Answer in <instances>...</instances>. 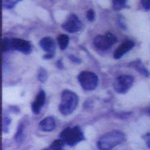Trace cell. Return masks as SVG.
Listing matches in <instances>:
<instances>
[{
    "label": "cell",
    "mask_w": 150,
    "mask_h": 150,
    "mask_svg": "<svg viewBox=\"0 0 150 150\" xmlns=\"http://www.w3.org/2000/svg\"><path fill=\"white\" fill-rule=\"evenodd\" d=\"M143 8L145 11H149L150 9V0H141Z\"/></svg>",
    "instance_id": "obj_20"
},
{
    "label": "cell",
    "mask_w": 150,
    "mask_h": 150,
    "mask_svg": "<svg viewBox=\"0 0 150 150\" xmlns=\"http://www.w3.org/2000/svg\"><path fill=\"white\" fill-rule=\"evenodd\" d=\"M133 84V77L130 75H120L114 83V89L119 94H124L129 90Z\"/></svg>",
    "instance_id": "obj_7"
},
{
    "label": "cell",
    "mask_w": 150,
    "mask_h": 150,
    "mask_svg": "<svg viewBox=\"0 0 150 150\" xmlns=\"http://www.w3.org/2000/svg\"><path fill=\"white\" fill-rule=\"evenodd\" d=\"M144 140H145V143H146V144H147V146L150 148V133H148L144 136Z\"/></svg>",
    "instance_id": "obj_21"
},
{
    "label": "cell",
    "mask_w": 150,
    "mask_h": 150,
    "mask_svg": "<svg viewBox=\"0 0 150 150\" xmlns=\"http://www.w3.org/2000/svg\"><path fill=\"white\" fill-rule=\"evenodd\" d=\"M79 98L74 92L70 90H64L61 95V102L59 105V111L62 115H70L76 109Z\"/></svg>",
    "instance_id": "obj_2"
},
{
    "label": "cell",
    "mask_w": 150,
    "mask_h": 150,
    "mask_svg": "<svg viewBox=\"0 0 150 150\" xmlns=\"http://www.w3.org/2000/svg\"><path fill=\"white\" fill-rule=\"evenodd\" d=\"M126 6V0H112V7L115 11L123 8Z\"/></svg>",
    "instance_id": "obj_16"
},
{
    "label": "cell",
    "mask_w": 150,
    "mask_h": 150,
    "mask_svg": "<svg viewBox=\"0 0 150 150\" xmlns=\"http://www.w3.org/2000/svg\"><path fill=\"white\" fill-rule=\"evenodd\" d=\"M86 17H87V20L89 22H93L95 20V12H94L93 9H89L86 13Z\"/></svg>",
    "instance_id": "obj_19"
},
{
    "label": "cell",
    "mask_w": 150,
    "mask_h": 150,
    "mask_svg": "<svg viewBox=\"0 0 150 150\" xmlns=\"http://www.w3.org/2000/svg\"><path fill=\"white\" fill-rule=\"evenodd\" d=\"M149 114H150V109H149Z\"/></svg>",
    "instance_id": "obj_24"
},
{
    "label": "cell",
    "mask_w": 150,
    "mask_h": 150,
    "mask_svg": "<svg viewBox=\"0 0 150 150\" xmlns=\"http://www.w3.org/2000/svg\"><path fill=\"white\" fill-rule=\"evenodd\" d=\"M64 145V142L62 140H56L53 143V144L51 145V149L50 150H62V146Z\"/></svg>",
    "instance_id": "obj_17"
},
{
    "label": "cell",
    "mask_w": 150,
    "mask_h": 150,
    "mask_svg": "<svg viewBox=\"0 0 150 150\" xmlns=\"http://www.w3.org/2000/svg\"><path fill=\"white\" fill-rule=\"evenodd\" d=\"M38 79L40 80V82H44L47 79V71L43 69H40L39 73H38Z\"/></svg>",
    "instance_id": "obj_18"
},
{
    "label": "cell",
    "mask_w": 150,
    "mask_h": 150,
    "mask_svg": "<svg viewBox=\"0 0 150 150\" xmlns=\"http://www.w3.org/2000/svg\"><path fill=\"white\" fill-rule=\"evenodd\" d=\"M125 141V134L119 130H112L105 133L98 141V148L100 150H111Z\"/></svg>",
    "instance_id": "obj_1"
},
{
    "label": "cell",
    "mask_w": 150,
    "mask_h": 150,
    "mask_svg": "<svg viewBox=\"0 0 150 150\" xmlns=\"http://www.w3.org/2000/svg\"><path fill=\"white\" fill-rule=\"evenodd\" d=\"M40 45L42 48L44 52H46V54L43 58L45 59H49V58H52L54 57V53H55V43L54 40L52 39L51 37H45L43 38L40 41Z\"/></svg>",
    "instance_id": "obj_9"
},
{
    "label": "cell",
    "mask_w": 150,
    "mask_h": 150,
    "mask_svg": "<svg viewBox=\"0 0 150 150\" xmlns=\"http://www.w3.org/2000/svg\"><path fill=\"white\" fill-rule=\"evenodd\" d=\"M21 0H2V6L4 8H12Z\"/></svg>",
    "instance_id": "obj_15"
},
{
    "label": "cell",
    "mask_w": 150,
    "mask_h": 150,
    "mask_svg": "<svg viewBox=\"0 0 150 150\" xmlns=\"http://www.w3.org/2000/svg\"><path fill=\"white\" fill-rule=\"evenodd\" d=\"M78 80L80 82L81 86L86 91H92L94 90L98 83V76L91 71H83L79 74Z\"/></svg>",
    "instance_id": "obj_5"
},
{
    "label": "cell",
    "mask_w": 150,
    "mask_h": 150,
    "mask_svg": "<svg viewBox=\"0 0 150 150\" xmlns=\"http://www.w3.org/2000/svg\"><path fill=\"white\" fill-rule=\"evenodd\" d=\"M43 150H49V149H43Z\"/></svg>",
    "instance_id": "obj_23"
},
{
    "label": "cell",
    "mask_w": 150,
    "mask_h": 150,
    "mask_svg": "<svg viewBox=\"0 0 150 150\" xmlns=\"http://www.w3.org/2000/svg\"><path fill=\"white\" fill-rule=\"evenodd\" d=\"M55 128V120L54 117L48 116L42 119L40 123V129L43 131H52Z\"/></svg>",
    "instance_id": "obj_12"
},
{
    "label": "cell",
    "mask_w": 150,
    "mask_h": 150,
    "mask_svg": "<svg viewBox=\"0 0 150 150\" xmlns=\"http://www.w3.org/2000/svg\"><path fill=\"white\" fill-rule=\"evenodd\" d=\"M69 57H70V59H72V61H73V62H77V63H80V62H81V61H80L78 58H76V57H73V56H69Z\"/></svg>",
    "instance_id": "obj_22"
},
{
    "label": "cell",
    "mask_w": 150,
    "mask_h": 150,
    "mask_svg": "<svg viewBox=\"0 0 150 150\" xmlns=\"http://www.w3.org/2000/svg\"><path fill=\"white\" fill-rule=\"evenodd\" d=\"M45 102V93L43 90L40 91V93L38 94L35 100L32 103V111L34 114H39L40 112L41 108L43 107Z\"/></svg>",
    "instance_id": "obj_11"
},
{
    "label": "cell",
    "mask_w": 150,
    "mask_h": 150,
    "mask_svg": "<svg viewBox=\"0 0 150 150\" xmlns=\"http://www.w3.org/2000/svg\"><path fill=\"white\" fill-rule=\"evenodd\" d=\"M69 37L65 34H61L57 37V42L61 50H65L67 48L69 45Z\"/></svg>",
    "instance_id": "obj_14"
},
{
    "label": "cell",
    "mask_w": 150,
    "mask_h": 150,
    "mask_svg": "<svg viewBox=\"0 0 150 150\" xmlns=\"http://www.w3.org/2000/svg\"><path fill=\"white\" fill-rule=\"evenodd\" d=\"M31 50L30 42L25 40L4 38L2 40V53L7 51H19L23 54H29Z\"/></svg>",
    "instance_id": "obj_3"
},
{
    "label": "cell",
    "mask_w": 150,
    "mask_h": 150,
    "mask_svg": "<svg viewBox=\"0 0 150 150\" xmlns=\"http://www.w3.org/2000/svg\"><path fill=\"white\" fill-rule=\"evenodd\" d=\"M116 42V38L112 34L98 35L93 40V44L97 50L106 51Z\"/></svg>",
    "instance_id": "obj_6"
},
{
    "label": "cell",
    "mask_w": 150,
    "mask_h": 150,
    "mask_svg": "<svg viewBox=\"0 0 150 150\" xmlns=\"http://www.w3.org/2000/svg\"><path fill=\"white\" fill-rule=\"evenodd\" d=\"M134 46V43L133 41L131 40H126L124 41L123 43H122L118 48H117L115 51V54H114V57L115 59H119L121 58L122 56H123L126 53H128L129 50H131L133 48Z\"/></svg>",
    "instance_id": "obj_10"
},
{
    "label": "cell",
    "mask_w": 150,
    "mask_h": 150,
    "mask_svg": "<svg viewBox=\"0 0 150 150\" xmlns=\"http://www.w3.org/2000/svg\"><path fill=\"white\" fill-rule=\"evenodd\" d=\"M60 139L66 144L74 145L79 142H81L83 139V135L79 127H72V128H66L61 132Z\"/></svg>",
    "instance_id": "obj_4"
},
{
    "label": "cell",
    "mask_w": 150,
    "mask_h": 150,
    "mask_svg": "<svg viewBox=\"0 0 150 150\" xmlns=\"http://www.w3.org/2000/svg\"><path fill=\"white\" fill-rule=\"evenodd\" d=\"M131 67H132L133 69H135L137 71H139L141 74H143V75H144V76H149V72H148V70L145 69V67L144 66V64L141 62L140 60H136V61H134V62H132V63H130L129 64Z\"/></svg>",
    "instance_id": "obj_13"
},
{
    "label": "cell",
    "mask_w": 150,
    "mask_h": 150,
    "mask_svg": "<svg viewBox=\"0 0 150 150\" xmlns=\"http://www.w3.org/2000/svg\"><path fill=\"white\" fill-rule=\"evenodd\" d=\"M82 26H83L82 22L80 21L78 16L75 15V14H70L67 20H66V22L62 25V27L69 33L79 32L81 30Z\"/></svg>",
    "instance_id": "obj_8"
}]
</instances>
